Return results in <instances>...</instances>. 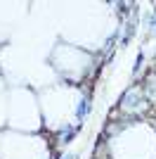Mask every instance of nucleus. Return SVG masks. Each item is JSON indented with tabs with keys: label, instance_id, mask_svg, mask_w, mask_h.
<instances>
[{
	"label": "nucleus",
	"instance_id": "obj_1",
	"mask_svg": "<svg viewBox=\"0 0 156 159\" xmlns=\"http://www.w3.org/2000/svg\"><path fill=\"white\" fill-rule=\"evenodd\" d=\"M66 159H71V157H66Z\"/></svg>",
	"mask_w": 156,
	"mask_h": 159
}]
</instances>
